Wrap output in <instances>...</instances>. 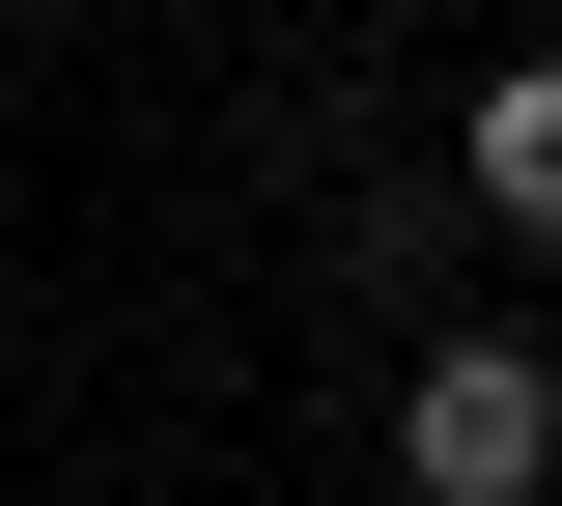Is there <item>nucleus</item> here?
Segmentation results:
<instances>
[{
	"label": "nucleus",
	"mask_w": 562,
	"mask_h": 506,
	"mask_svg": "<svg viewBox=\"0 0 562 506\" xmlns=\"http://www.w3.org/2000/svg\"><path fill=\"white\" fill-rule=\"evenodd\" d=\"M394 479H422V506H535V479H562V366H535V338H422V366H394Z\"/></svg>",
	"instance_id": "f257e3e1"
},
{
	"label": "nucleus",
	"mask_w": 562,
	"mask_h": 506,
	"mask_svg": "<svg viewBox=\"0 0 562 506\" xmlns=\"http://www.w3.org/2000/svg\"><path fill=\"white\" fill-rule=\"evenodd\" d=\"M450 169H479V225H506V254H562V57H506Z\"/></svg>",
	"instance_id": "f03ea898"
}]
</instances>
